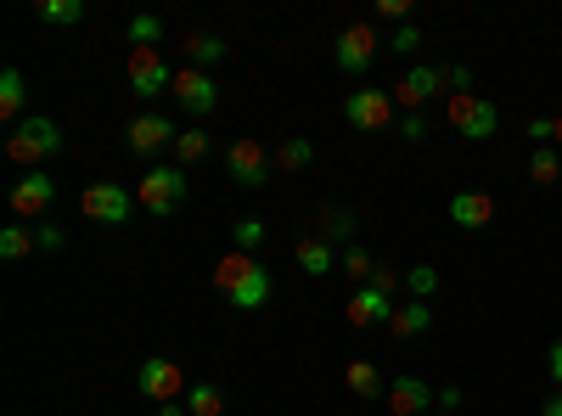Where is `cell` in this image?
I'll return each instance as SVG.
<instances>
[{"label": "cell", "instance_id": "obj_1", "mask_svg": "<svg viewBox=\"0 0 562 416\" xmlns=\"http://www.w3.org/2000/svg\"><path fill=\"white\" fill-rule=\"evenodd\" d=\"M214 293L225 299V304H237V310H259V304H270V270L259 265V254H220L214 259Z\"/></svg>", "mask_w": 562, "mask_h": 416}, {"label": "cell", "instance_id": "obj_2", "mask_svg": "<svg viewBox=\"0 0 562 416\" xmlns=\"http://www.w3.org/2000/svg\"><path fill=\"white\" fill-rule=\"evenodd\" d=\"M52 153H63V130H57L52 119H40V113H29V119L7 135V158L23 164V169H40Z\"/></svg>", "mask_w": 562, "mask_h": 416}, {"label": "cell", "instance_id": "obj_3", "mask_svg": "<svg viewBox=\"0 0 562 416\" xmlns=\"http://www.w3.org/2000/svg\"><path fill=\"white\" fill-rule=\"evenodd\" d=\"M135 203L147 209V214H175L180 203H186V169L180 164H153L147 175L135 180Z\"/></svg>", "mask_w": 562, "mask_h": 416}, {"label": "cell", "instance_id": "obj_4", "mask_svg": "<svg viewBox=\"0 0 562 416\" xmlns=\"http://www.w3.org/2000/svg\"><path fill=\"white\" fill-rule=\"evenodd\" d=\"M135 192H124L119 180H90V187L79 192V214L90 225H130L135 220Z\"/></svg>", "mask_w": 562, "mask_h": 416}, {"label": "cell", "instance_id": "obj_5", "mask_svg": "<svg viewBox=\"0 0 562 416\" xmlns=\"http://www.w3.org/2000/svg\"><path fill=\"white\" fill-rule=\"evenodd\" d=\"M445 124L461 135V142H490V135L501 130V113H495V102L490 97H450L445 102Z\"/></svg>", "mask_w": 562, "mask_h": 416}, {"label": "cell", "instance_id": "obj_6", "mask_svg": "<svg viewBox=\"0 0 562 416\" xmlns=\"http://www.w3.org/2000/svg\"><path fill=\"white\" fill-rule=\"evenodd\" d=\"M135 389L147 394V400H158V405H180L186 400V372H180V360H140V372H135Z\"/></svg>", "mask_w": 562, "mask_h": 416}, {"label": "cell", "instance_id": "obj_7", "mask_svg": "<svg viewBox=\"0 0 562 416\" xmlns=\"http://www.w3.org/2000/svg\"><path fill=\"white\" fill-rule=\"evenodd\" d=\"M270 153H265V142H254V135H243V142H231V153H225V175L237 180L243 192H259L265 180H270Z\"/></svg>", "mask_w": 562, "mask_h": 416}, {"label": "cell", "instance_id": "obj_8", "mask_svg": "<svg viewBox=\"0 0 562 416\" xmlns=\"http://www.w3.org/2000/svg\"><path fill=\"white\" fill-rule=\"evenodd\" d=\"M175 124L164 119V113H135L130 124H124V147L135 153V158H158V153H175Z\"/></svg>", "mask_w": 562, "mask_h": 416}, {"label": "cell", "instance_id": "obj_9", "mask_svg": "<svg viewBox=\"0 0 562 416\" xmlns=\"http://www.w3.org/2000/svg\"><path fill=\"white\" fill-rule=\"evenodd\" d=\"M169 97L192 113V119H203V113H214V102H220V85H214V74H203V68H175V85H169Z\"/></svg>", "mask_w": 562, "mask_h": 416}, {"label": "cell", "instance_id": "obj_10", "mask_svg": "<svg viewBox=\"0 0 562 416\" xmlns=\"http://www.w3.org/2000/svg\"><path fill=\"white\" fill-rule=\"evenodd\" d=\"M124 79H130L135 97H164V90L175 85V68H169V57H164V52H130Z\"/></svg>", "mask_w": 562, "mask_h": 416}, {"label": "cell", "instance_id": "obj_11", "mask_svg": "<svg viewBox=\"0 0 562 416\" xmlns=\"http://www.w3.org/2000/svg\"><path fill=\"white\" fill-rule=\"evenodd\" d=\"M344 119L355 130H389L394 124V90H349Z\"/></svg>", "mask_w": 562, "mask_h": 416}, {"label": "cell", "instance_id": "obj_12", "mask_svg": "<svg viewBox=\"0 0 562 416\" xmlns=\"http://www.w3.org/2000/svg\"><path fill=\"white\" fill-rule=\"evenodd\" d=\"M445 85H450V79H445V68H411L405 79H394V108L422 113V108H428Z\"/></svg>", "mask_w": 562, "mask_h": 416}, {"label": "cell", "instance_id": "obj_13", "mask_svg": "<svg viewBox=\"0 0 562 416\" xmlns=\"http://www.w3.org/2000/svg\"><path fill=\"white\" fill-rule=\"evenodd\" d=\"M52 203H57V180L45 175V169H29L18 187H12V214L18 220H40Z\"/></svg>", "mask_w": 562, "mask_h": 416}, {"label": "cell", "instance_id": "obj_14", "mask_svg": "<svg viewBox=\"0 0 562 416\" xmlns=\"http://www.w3.org/2000/svg\"><path fill=\"white\" fill-rule=\"evenodd\" d=\"M371 63H378V29H371V23H349L338 34V68L344 74H366Z\"/></svg>", "mask_w": 562, "mask_h": 416}, {"label": "cell", "instance_id": "obj_15", "mask_svg": "<svg viewBox=\"0 0 562 416\" xmlns=\"http://www.w3.org/2000/svg\"><path fill=\"white\" fill-rule=\"evenodd\" d=\"M394 310H400V304H394L389 293H378V288H355L344 315H349V327H389Z\"/></svg>", "mask_w": 562, "mask_h": 416}, {"label": "cell", "instance_id": "obj_16", "mask_svg": "<svg viewBox=\"0 0 562 416\" xmlns=\"http://www.w3.org/2000/svg\"><path fill=\"white\" fill-rule=\"evenodd\" d=\"M383 400H389V411H394V416H428V405H434V389L422 383V378H394Z\"/></svg>", "mask_w": 562, "mask_h": 416}, {"label": "cell", "instance_id": "obj_17", "mask_svg": "<svg viewBox=\"0 0 562 416\" xmlns=\"http://www.w3.org/2000/svg\"><path fill=\"white\" fill-rule=\"evenodd\" d=\"M490 220H495V198H490V192H456V198H450V225L484 231Z\"/></svg>", "mask_w": 562, "mask_h": 416}, {"label": "cell", "instance_id": "obj_18", "mask_svg": "<svg viewBox=\"0 0 562 416\" xmlns=\"http://www.w3.org/2000/svg\"><path fill=\"white\" fill-rule=\"evenodd\" d=\"M0 119H7L12 130L29 119V79H23L18 68H7V74H0Z\"/></svg>", "mask_w": 562, "mask_h": 416}, {"label": "cell", "instance_id": "obj_19", "mask_svg": "<svg viewBox=\"0 0 562 416\" xmlns=\"http://www.w3.org/2000/svg\"><path fill=\"white\" fill-rule=\"evenodd\" d=\"M428 327H434V310H428V299H411V304H400V310H394V321H389V333H394L400 344L422 338Z\"/></svg>", "mask_w": 562, "mask_h": 416}, {"label": "cell", "instance_id": "obj_20", "mask_svg": "<svg viewBox=\"0 0 562 416\" xmlns=\"http://www.w3.org/2000/svg\"><path fill=\"white\" fill-rule=\"evenodd\" d=\"M344 383H349V394H355V400H383V394H389L383 372H378L371 360H349V366H344Z\"/></svg>", "mask_w": 562, "mask_h": 416}, {"label": "cell", "instance_id": "obj_21", "mask_svg": "<svg viewBox=\"0 0 562 416\" xmlns=\"http://www.w3.org/2000/svg\"><path fill=\"white\" fill-rule=\"evenodd\" d=\"M299 265H304V276H333L338 270V254H333V243H326V237H315V231H310V237H299Z\"/></svg>", "mask_w": 562, "mask_h": 416}, {"label": "cell", "instance_id": "obj_22", "mask_svg": "<svg viewBox=\"0 0 562 416\" xmlns=\"http://www.w3.org/2000/svg\"><path fill=\"white\" fill-rule=\"evenodd\" d=\"M34 18H40V23H52V29L85 23V0H34Z\"/></svg>", "mask_w": 562, "mask_h": 416}, {"label": "cell", "instance_id": "obj_23", "mask_svg": "<svg viewBox=\"0 0 562 416\" xmlns=\"http://www.w3.org/2000/svg\"><path fill=\"white\" fill-rule=\"evenodd\" d=\"M180 45H186V57H192V68H203V74L225 57V40L220 34H186Z\"/></svg>", "mask_w": 562, "mask_h": 416}, {"label": "cell", "instance_id": "obj_24", "mask_svg": "<svg viewBox=\"0 0 562 416\" xmlns=\"http://www.w3.org/2000/svg\"><path fill=\"white\" fill-rule=\"evenodd\" d=\"M180 405H186V416H225V394L214 383H192Z\"/></svg>", "mask_w": 562, "mask_h": 416}, {"label": "cell", "instance_id": "obj_25", "mask_svg": "<svg viewBox=\"0 0 562 416\" xmlns=\"http://www.w3.org/2000/svg\"><path fill=\"white\" fill-rule=\"evenodd\" d=\"M198 158H209V130H203V124H186V130L175 135V164L186 169V164H198Z\"/></svg>", "mask_w": 562, "mask_h": 416}, {"label": "cell", "instance_id": "obj_26", "mask_svg": "<svg viewBox=\"0 0 562 416\" xmlns=\"http://www.w3.org/2000/svg\"><path fill=\"white\" fill-rule=\"evenodd\" d=\"M315 237L355 248V214H349V209H321V231H315Z\"/></svg>", "mask_w": 562, "mask_h": 416}, {"label": "cell", "instance_id": "obj_27", "mask_svg": "<svg viewBox=\"0 0 562 416\" xmlns=\"http://www.w3.org/2000/svg\"><path fill=\"white\" fill-rule=\"evenodd\" d=\"M158 40H164V18H153V12L130 18V52H158Z\"/></svg>", "mask_w": 562, "mask_h": 416}, {"label": "cell", "instance_id": "obj_28", "mask_svg": "<svg viewBox=\"0 0 562 416\" xmlns=\"http://www.w3.org/2000/svg\"><path fill=\"white\" fill-rule=\"evenodd\" d=\"M40 243H34V231L29 225H7V231H0V259H7V265H18V259H29Z\"/></svg>", "mask_w": 562, "mask_h": 416}, {"label": "cell", "instance_id": "obj_29", "mask_svg": "<svg viewBox=\"0 0 562 416\" xmlns=\"http://www.w3.org/2000/svg\"><path fill=\"white\" fill-rule=\"evenodd\" d=\"M265 237H270V225L259 214H248V220H237V231H231V248H237V254H259Z\"/></svg>", "mask_w": 562, "mask_h": 416}, {"label": "cell", "instance_id": "obj_30", "mask_svg": "<svg viewBox=\"0 0 562 416\" xmlns=\"http://www.w3.org/2000/svg\"><path fill=\"white\" fill-rule=\"evenodd\" d=\"M557 175H562V153L557 147H535L529 153V180L535 187H557Z\"/></svg>", "mask_w": 562, "mask_h": 416}, {"label": "cell", "instance_id": "obj_31", "mask_svg": "<svg viewBox=\"0 0 562 416\" xmlns=\"http://www.w3.org/2000/svg\"><path fill=\"white\" fill-rule=\"evenodd\" d=\"M276 164H281V169H310V164H315V147L304 142V135H293V142L276 147Z\"/></svg>", "mask_w": 562, "mask_h": 416}, {"label": "cell", "instance_id": "obj_32", "mask_svg": "<svg viewBox=\"0 0 562 416\" xmlns=\"http://www.w3.org/2000/svg\"><path fill=\"white\" fill-rule=\"evenodd\" d=\"M338 270H349V282H360V288H366V282H371V270H378V265H371V254L355 243V248H344V254H338Z\"/></svg>", "mask_w": 562, "mask_h": 416}, {"label": "cell", "instance_id": "obj_33", "mask_svg": "<svg viewBox=\"0 0 562 416\" xmlns=\"http://www.w3.org/2000/svg\"><path fill=\"white\" fill-rule=\"evenodd\" d=\"M405 288H411V299H434L439 293V270L434 265H411L405 270Z\"/></svg>", "mask_w": 562, "mask_h": 416}, {"label": "cell", "instance_id": "obj_34", "mask_svg": "<svg viewBox=\"0 0 562 416\" xmlns=\"http://www.w3.org/2000/svg\"><path fill=\"white\" fill-rule=\"evenodd\" d=\"M366 288H378V293H389V299H394V293L405 288V270H394V265H378V270H371V282H366Z\"/></svg>", "mask_w": 562, "mask_h": 416}, {"label": "cell", "instance_id": "obj_35", "mask_svg": "<svg viewBox=\"0 0 562 416\" xmlns=\"http://www.w3.org/2000/svg\"><path fill=\"white\" fill-rule=\"evenodd\" d=\"M400 142H428V113H400Z\"/></svg>", "mask_w": 562, "mask_h": 416}, {"label": "cell", "instance_id": "obj_36", "mask_svg": "<svg viewBox=\"0 0 562 416\" xmlns=\"http://www.w3.org/2000/svg\"><path fill=\"white\" fill-rule=\"evenodd\" d=\"M378 18L383 23H405L411 18V0H378Z\"/></svg>", "mask_w": 562, "mask_h": 416}, {"label": "cell", "instance_id": "obj_37", "mask_svg": "<svg viewBox=\"0 0 562 416\" xmlns=\"http://www.w3.org/2000/svg\"><path fill=\"white\" fill-rule=\"evenodd\" d=\"M34 243H40L45 254H57V248H63L68 237H63V231H57V225H34Z\"/></svg>", "mask_w": 562, "mask_h": 416}, {"label": "cell", "instance_id": "obj_38", "mask_svg": "<svg viewBox=\"0 0 562 416\" xmlns=\"http://www.w3.org/2000/svg\"><path fill=\"white\" fill-rule=\"evenodd\" d=\"M416 45H422V29H411V23H405V29H394V52H400V57H411Z\"/></svg>", "mask_w": 562, "mask_h": 416}, {"label": "cell", "instance_id": "obj_39", "mask_svg": "<svg viewBox=\"0 0 562 416\" xmlns=\"http://www.w3.org/2000/svg\"><path fill=\"white\" fill-rule=\"evenodd\" d=\"M551 124H557V119H529V142H535V147H551Z\"/></svg>", "mask_w": 562, "mask_h": 416}, {"label": "cell", "instance_id": "obj_40", "mask_svg": "<svg viewBox=\"0 0 562 416\" xmlns=\"http://www.w3.org/2000/svg\"><path fill=\"white\" fill-rule=\"evenodd\" d=\"M546 372H551V389H562V338H557L551 355H546Z\"/></svg>", "mask_w": 562, "mask_h": 416}, {"label": "cell", "instance_id": "obj_41", "mask_svg": "<svg viewBox=\"0 0 562 416\" xmlns=\"http://www.w3.org/2000/svg\"><path fill=\"white\" fill-rule=\"evenodd\" d=\"M540 416H562V389H551V394L540 400Z\"/></svg>", "mask_w": 562, "mask_h": 416}, {"label": "cell", "instance_id": "obj_42", "mask_svg": "<svg viewBox=\"0 0 562 416\" xmlns=\"http://www.w3.org/2000/svg\"><path fill=\"white\" fill-rule=\"evenodd\" d=\"M551 147H557V153H562V119H557V124H551Z\"/></svg>", "mask_w": 562, "mask_h": 416}, {"label": "cell", "instance_id": "obj_43", "mask_svg": "<svg viewBox=\"0 0 562 416\" xmlns=\"http://www.w3.org/2000/svg\"><path fill=\"white\" fill-rule=\"evenodd\" d=\"M158 416H186V405H158Z\"/></svg>", "mask_w": 562, "mask_h": 416}, {"label": "cell", "instance_id": "obj_44", "mask_svg": "<svg viewBox=\"0 0 562 416\" xmlns=\"http://www.w3.org/2000/svg\"><path fill=\"white\" fill-rule=\"evenodd\" d=\"M428 416H445V411H428Z\"/></svg>", "mask_w": 562, "mask_h": 416}]
</instances>
